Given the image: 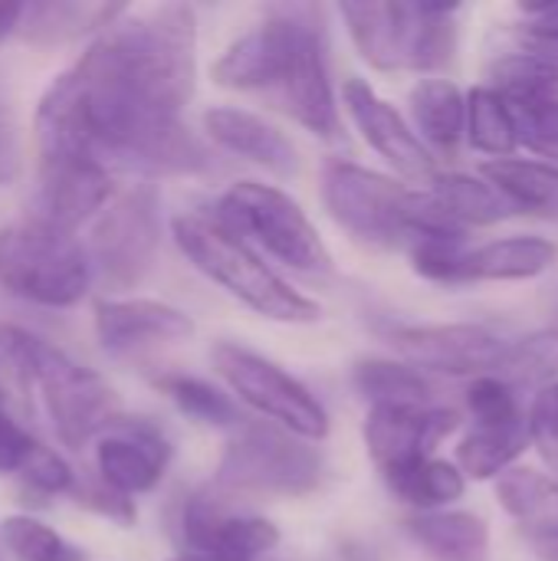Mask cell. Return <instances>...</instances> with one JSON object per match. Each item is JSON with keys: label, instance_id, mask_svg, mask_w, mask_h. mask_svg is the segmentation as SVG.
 Returning a JSON list of instances; mask_svg holds the SVG:
<instances>
[{"label": "cell", "instance_id": "obj_23", "mask_svg": "<svg viewBox=\"0 0 558 561\" xmlns=\"http://www.w3.org/2000/svg\"><path fill=\"white\" fill-rule=\"evenodd\" d=\"M558 247L546 237H503L483 247H467L454 263L451 286L467 283H523L556 266Z\"/></svg>", "mask_w": 558, "mask_h": 561}, {"label": "cell", "instance_id": "obj_33", "mask_svg": "<svg viewBox=\"0 0 558 561\" xmlns=\"http://www.w3.org/2000/svg\"><path fill=\"white\" fill-rule=\"evenodd\" d=\"M464 99H467V122H464L467 141L477 151L490 154V161L513 158L520 141H516L513 115H510L506 102L500 99V92L490 85H474Z\"/></svg>", "mask_w": 558, "mask_h": 561}, {"label": "cell", "instance_id": "obj_36", "mask_svg": "<svg viewBox=\"0 0 558 561\" xmlns=\"http://www.w3.org/2000/svg\"><path fill=\"white\" fill-rule=\"evenodd\" d=\"M526 424H529V444H536L543 463L549 467V477L558 483V381L536 391Z\"/></svg>", "mask_w": 558, "mask_h": 561}, {"label": "cell", "instance_id": "obj_3", "mask_svg": "<svg viewBox=\"0 0 558 561\" xmlns=\"http://www.w3.org/2000/svg\"><path fill=\"white\" fill-rule=\"evenodd\" d=\"M339 13L378 72H441L454 59L460 3H342Z\"/></svg>", "mask_w": 558, "mask_h": 561}, {"label": "cell", "instance_id": "obj_41", "mask_svg": "<svg viewBox=\"0 0 558 561\" xmlns=\"http://www.w3.org/2000/svg\"><path fill=\"white\" fill-rule=\"evenodd\" d=\"M523 53L549 69L558 72V30L549 26H533L526 23V33H523Z\"/></svg>", "mask_w": 558, "mask_h": 561}, {"label": "cell", "instance_id": "obj_32", "mask_svg": "<svg viewBox=\"0 0 558 561\" xmlns=\"http://www.w3.org/2000/svg\"><path fill=\"white\" fill-rule=\"evenodd\" d=\"M43 339L0 322V404L13 411H33V375Z\"/></svg>", "mask_w": 558, "mask_h": 561}, {"label": "cell", "instance_id": "obj_26", "mask_svg": "<svg viewBox=\"0 0 558 561\" xmlns=\"http://www.w3.org/2000/svg\"><path fill=\"white\" fill-rule=\"evenodd\" d=\"M483 181L493 184L516 214L558 217V164L526 161V158H497L480 168Z\"/></svg>", "mask_w": 558, "mask_h": 561}, {"label": "cell", "instance_id": "obj_38", "mask_svg": "<svg viewBox=\"0 0 558 561\" xmlns=\"http://www.w3.org/2000/svg\"><path fill=\"white\" fill-rule=\"evenodd\" d=\"M39 440L0 404V477H20Z\"/></svg>", "mask_w": 558, "mask_h": 561}, {"label": "cell", "instance_id": "obj_19", "mask_svg": "<svg viewBox=\"0 0 558 561\" xmlns=\"http://www.w3.org/2000/svg\"><path fill=\"white\" fill-rule=\"evenodd\" d=\"M95 339L112 355H132L155 345H174L194 335V319L161 299L141 296H109L95 302L92 312Z\"/></svg>", "mask_w": 558, "mask_h": 561}, {"label": "cell", "instance_id": "obj_4", "mask_svg": "<svg viewBox=\"0 0 558 561\" xmlns=\"http://www.w3.org/2000/svg\"><path fill=\"white\" fill-rule=\"evenodd\" d=\"M0 286L43 309H69L86 299L92 266L86 247L36 217L0 230Z\"/></svg>", "mask_w": 558, "mask_h": 561}, {"label": "cell", "instance_id": "obj_7", "mask_svg": "<svg viewBox=\"0 0 558 561\" xmlns=\"http://www.w3.org/2000/svg\"><path fill=\"white\" fill-rule=\"evenodd\" d=\"M86 256L92 279L109 293H128L145 283L161 250V194L155 184H135L112 197L92 220Z\"/></svg>", "mask_w": 558, "mask_h": 561}, {"label": "cell", "instance_id": "obj_30", "mask_svg": "<svg viewBox=\"0 0 558 561\" xmlns=\"http://www.w3.org/2000/svg\"><path fill=\"white\" fill-rule=\"evenodd\" d=\"M352 385L368 401V408H424V404H431L428 378L405 362L365 358L355 365Z\"/></svg>", "mask_w": 558, "mask_h": 561}, {"label": "cell", "instance_id": "obj_28", "mask_svg": "<svg viewBox=\"0 0 558 561\" xmlns=\"http://www.w3.org/2000/svg\"><path fill=\"white\" fill-rule=\"evenodd\" d=\"M385 486L391 490L395 500L408 503L411 510L418 513H437V510H447L451 503H457L467 490V480L464 473L441 460V457H428V460H418L411 467H401L395 473H385L382 477Z\"/></svg>", "mask_w": 558, "mask_h": 561}, {"label": "cell", "instance_id": "obj_40", "mask_svg": "<svg viewBox=\"0 0 558 561\" xmlns=\"http://www.w3.org/2000/svg\"><path fill=\"white\" fill-rule=\"evenodd\" d=\"M23 174V141L10 108L0 102V187L16 184Z\"/></svg>", "mask_w": 558, "mask_h": 561}, {"label": "cell", "instance_id": "obj_43", "mask_svg": "<svg viewBox=\"0 0 558 561\" xmlns=\"http://www.w3.org/2000/svg\"><path fill=\"white\" fill-rule=\"evenodd\" d=\"M23 16V3H0V39L13 36Z\"/></svg>", "mask_w": 558, "mask_h": 561}, {"label": "cell", "instance_id": "obj_16", "mask_svg": "<svg viewBox=\"0 0 558 561\" xmlns=\"http://www.w3.org/2000/svg\"><path fill=\"white\" fill-rule=\"evenodd\" d=\"M460 414L451 408H368L365 447L378 473H395L418 460L434 457V450L460 427Z\"/></svg>", "mask_w": 558, "mask_h": 561}, {"label": "cell", "instance_id": "obj_11", "mask_svg": "<svg viewBox=\"0 0 558 561\" xmlns=\"http://www.w3.org/2000/svg\"><path fill=\"white\" fill-rule=\"evenodd\" d=\"M319 43H326V36L312 20L299 10H276L220 53L214 62V82L273 99Z\"/></svg>", "mask_w": 558, "mask_h": 561}, {"label": "cell", "instance_id": "obj_13", "mask_svg": "<svg viewBox=\"0 0 558 561\" xmlns=\"http://www.w3.org/2000/svg\"><path fill=\"white\" fill-rule=\"evenodd\" d=\"M395 352L414 371H434L451 378H493L506 348V339L487 325H395L388 332Z\"/></svg>", "mask_w": 558, "mask_h": 561}, {"label": "cell", "instance_id": "obj_8", "mask_svg": "<svg viewBox=\"0 0 558 561\" xmlns=\"http://www.w3.org/2000/svg\"><path fill=\"white\" fill-rule=\"evenodd\" d=\"M210 362L214 371L224 378V385L247 408L270 417V424L309 444L329 437V411L322 408V401L276 362L237 342H217L210 348Z\"/></svg>", "mask_w": 558, "mask_h": 561}, {"label": "cell", "instance_id": "obj_12", "mask_svg": "<svg viewBox=\"0 0 558 561\" xmlns=\"http://www.w3.org/2000/svg\"><path fill=\"white\" fill-rule=\"evenodd\" d=\"M470 431L457 444V470L464 480L503 477L529 447V424L516 391L500 378H474L467 388Z\"/></svg>", "mask_w": 558, "mask_h": 561}, {"label": "cell", "instance_id": "obj_37", "mask_svg": "<svg viewBox=\"0 0 558 561\" xmlns=\"http://www.w3.org/2000/svg\"><path fill=\"white\" fill-rule=\"evenodd\" d=\"M20 480L33 490V493H39V496H62V493H72V486H76V473H72V467L56 454V450H49V447H36V454L30 457V463H26V470L20 473Z\"/></svg>", "mask_w": 558, "mask_h": 561}, {"label": "cell", "instance_id": "obj_14", "mask_svg": "<svg viewBox=\"0 0 558 561\" xmlns=\"http://www.w3.org/2000/svg\"><path fill=\"white\" fill-rule=\"evenodd\" d=\"M342 105L358 128V135L411 184H431L437 178V161L431 148L411 131L405 115L385 102L365 79L352 76L342 85Z\"/></svg>", "mask_w": 558, "mask_h": 561}, {"label": "cell", "instance_id": "obj_25", "mask_svg": "<svg viewBox=\"0 0 558 561\" xmlns=\"http://www.w3.org/2000/svg\"><path fill=\"white\" fill-rule=\"evenodd\" d=\"M122 13H125V7L79 3V0L23 3V16H20L16 33L33 46H62V43H72L86 33H102Z\"/></svg>", "mask_w": 558, "mask_h": 561}, {"label": "cell", "instance_id": "obj_17", "mask_svg": "<svg viewBox=\"0 0 558 561\" xmlns=\"http://www.w3.org/2000/svg\"><path fill=\"white\" fill-rule=\"evenodd\" d=\"M181 533L197 561H260L280 546V529L270 519L230 513L204 493L187 500Z\"/></svg>", "mask_w": 558, "mask_h": 561}, {"label": "cell", "instance_id": "obj_20", "mask_svg": "<svg viewBox=\"0 0 558 561\" xmlns=\"http://www.w3.org/2000/svg\"><path fill=\"white\" fill-rule=\"evenodd\" d=\"M112 174L92 158L39 161L33 217L76 237V230L86 220H95V214L112 201Z\"/></svg>", "mask_w": 558, "mask_h": 561}, {"label": "cell", "instance_id": "obj_9", "mask_svg": "<svg viewBox=\"0 0 558 561\" xmlns=\"http://www.w3.org/2000/svg\"><path fill=\"white\" fill-rule=\"evenodd\" d=\"M322 204L329 217L355 240L382 250L411 243V197L414 191L395 178L352 161H329L322 168Z\"/></svg>", "mask_w": 558, "mask_h": 561}, {"label": "cell", "instance_id": "obj_6", "mask_svg": "<svg viewBox=\"0 0 558 561\" xmlns=\"http://www.w3.org/2000/svg\"><path fill=\"white\" fill-rule=\"evenodd\" d=\"M217 220L250 247L266 250L283 266L299 273L332 270V253L322 243L306 210L280 187L260 181H237L217 204Z\"/></svg>", "mask_w": 558, "mask_h": 561}, {"label": "cell", "instance_id": "obj_10", "mask_svg": "<svg viewBox=\"0 0 558 561\" xmlns=\"http://www.w3.org/2000/svg\"><path fill=\"white\" fill-rule=\"evenodd\" d=\"M33 394L43 401L56 437L69 450H82L89 440H99L122 417L115 388L46 339L36 358Z\"/></svg>", "mask_w": 558, "mask_h": 561}, {"label": "cell", "instance_id": "obj_27", "mask_svg": "<svg viewBox=\"0 0 558 561\" xmlns=\"http://www.w3.org/2000/svg\"><path fill=\"white\" fill-rule=\"evenodd\" d=\"M411 115L431 148L444 154H454L460 148L467 99L451 79H421L411 89Z\"/></svg>", "mask_w": 558, "mask_h": 561}, {"label": "cell", "instance_id": "obj_2", "mask_svg": "<svg viewBox=\"0 0 558 561\" xmlns=\"http://www.w3.org/2000/svg\"><path fill=\"white\" fill-rule=\"evenodd\" d=\"M171 233L194 270H201L210 283H217L257 316L286 325H306L322 316L319 302L293 289L247 240L227 230L217 217L181 214L171 220Z\"/></svg>", "mask_w": 558, "mask_h": 561}, {"label": "cell", "instance_id": "obj_5", "mask_svg": "<svg viewBox=\"0 0 558 561\" xmlns=\"http://www.w3.org/2000/svg\"><path fill=\"white\" fill-rule=\"evenodd\" d=\"M326 460L322 454L270 424H240V431L224 447V457L217 463V490L243 493V496H280V500H303L322 486Z\"/></svg>", "mask_w": 558, "mask_h": 561}, {"label": "cell", "instance_id": "obj_21", "mask_svg": "<svg viewBox=\"0 0 558 561\" xmlns=\"http://www.w3.org/2000/svg\"><path fill=\"white\" fill-rule=\"evenodd\" d=\"M204 131L220 145L224 151L276 174V178H293L299 174V151L296 145L270 125L263 115L237 105H217L204 112Z\"/></svg>", "mask_w": 558, "mask_h": 561}, {"label": "cell", "instance_id": "obj_35", "mask_svg": "<svg viewBox=\"0 0 558 561\" xmlns=\"http://www.w3.org/2000/svg\"><path fill=\"white\" fill-rule=\"evenodd\" d=\"M0 542L13 561H86V549L33 516H7L0 523Z\"/></svg>", "mask_w": 558, "mask_h": 561}, {"label": "cell", "instance_id": "obj_24", "mask_svg": "<svg viewBox=\"0 0 558 561\" xmlns=\"http://www.w3.org/2000/svg\"><path fill=\"white\" fill-rule=\"evenodd\" d=\"M405 536L431 561H490V529L464 510L414 513L405 519Z\"/></svg>", "mask_w": 558, "mask_h": 561}, {"label": "cell", "instance_id": "obj_18", "mask_svg": "<svg viewBox=\"0 0 558 561\" xmlns=\"http://www.w3.org/2000/svg\"><path fill=\"white\" fill-rule=\"evenodd\" d=\"M171 447L158 424L135 417H118L99 440H95V470L99 483L115 490L118 496H141L151 493L168 467Z\"/></svg>", "mask_w": 558, "mask_h": 561}, {"label": "cell", "instance_id": "obj_22", "mask_svg": "<svg viewBox=\"0 0 558 561\" xmlns=\"http://www.w3.org/2000/svg\"><path fill=\"white\" fill-rule=\"evenodd\" d=\"M497 500L539 561H558V483L546 473L510 467L497 477Z\"/></svg>", "mask_w": 558, "mask_h": 561}, {"label": "cell", "instance_id": "obj_29", "mask_svg": "<svg viewBox=\"0 0 558 561\" xmlns=\"http://www.w3.org/2000/svg\"><path fill=\"white\" fill-rule=\"evenodd\" d=\"M428 191L441 201V207L464 230L467 227H490V224H500V220L516 214L493 184H487L483 178H474V174L437 171V178L428 184Z\"/></svg>", "mask_w": 558, "mask_h": 561}, {"label": "cell", "instance_id": "obj_42", "mask_svg": "<svg viewBox=\"0 0 558 561\" xmlns=\"http://www.w3.org/2000/svg\"><path fill=\"white\" fill-rule=\"evenodd\" d=\"M523 16H529L533 26H549L558 30V0L556 3H523Z\"/></svg>", "mask_w": 558, "mask_h": 561}, {"label": "cell", "instance_id": "obj_31", "mask_svg": "<svg viewBox=\"0 0 558 561\" xmlns=\"http://www.w3.org/2000/svg\"><path fill=\"white\" fill-rule=\"evenodd\" d=\"M513 391L516 388H546L558 381V325L506 339L497 375Z\"/></svg>", "mask_w": 558, "mask_h": 561}, {"label": "cell", "instance_id": "obj_34", "mask_svg": "<svg viewBox=\"0 0 558 561\" xmlns=\"http://www.w3.org/2000/svg\"><path fill=\"white\" fill-rule=\"evenodd\" d=\"M158 388L168 394V401L181 414H187L197 424H207V427H240V414H237L234 398L224 394L220 388H214L204 378H194V375H161Z\"/></svg>", "mask_w": 558, "mask_h": 561}, {"label": "cell", "instance_id": "obj_15", "mask_svg": "<svg viewBox=\"0 0 558 561\" xmlns=\"http://www.w3.org/2000/svg\"><path fill=\"white\" fill-rule=\"evenodd\" d=\"M506 102L516 141L558 158V72L529 59L526 53L506 56L493 66V85Z\"/></svg>", "mask_w": 558, "mask_h": 561}, {"label": "cell", "instance_id": "obj_1", "mask_svg": "<svg viewBox=\"0 0 558 561\" xmlns=\"http://www.w3.org/2000/svg\"><path fill=\"white\" fill-rule=\"evenodd\" d=\"M194 79L197 13L187 3L125 10L39 95V161L92 158L141 178L210 171L207 145L181 122Z\"/></svg>", "mask_w": 558, "mask_h": 561}, {"label": "cell", "instance_id": "obj_39", "mask_svg": "<svg viewBox=\"0 0 558 561\" xmlns=\"http://www.w3.org/2000/svg\"><path fill=\"white\" fill-rule=\"evenodd\" d=\"M72 496H76V503L86 506L89 513H95V516H102V519H112V523H118V526H125V529L138 519L135 500L118 496V493L109 490L105 483H76V486H72Z\"/></svg>", "mask_w": 558, "mask_h": 561}, {"label": "cell", "instance_id": "obj_44", "mask_svg": "<svg viewBox=\"0 0 558 561\" xmlns=\"http://www.w3.org/2000/svg\"><path fill=\"white\" fill-rule=\"evenodd\" d=\"M171 561H197L194 556H181V559H171Z\"/></svg>", "mask_w": 558, "mask_h": 561}]
</instances>
